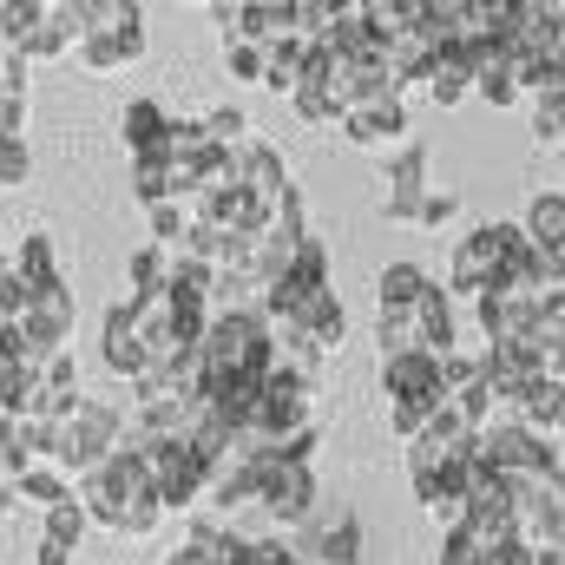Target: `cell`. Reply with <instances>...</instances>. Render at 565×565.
<instances>
[{"mask_svg": "<svg viewBox=\"0 0 565 565\" xmlns=\"http://www.w3.org/2000/svg\"><path fill=\"white\" fill-rule=\"evenodd\" d=\"M198 369H204V395H257L277 369V329L264 309H217L204 342H198Z\"/></svg>", "mask_w": 565, "mask_h": 565, "instance_id": "1", "label": "cell"}, {"mask_svg": "<svg viewBox=\"0 0 565 565\" xmlns=\"http://www.w3.org/2000/svg\"><path fill=\"white\" fill-rule=\"evenodd\" d=\"M79 507H86L93 526H106V533H119V540L158 533L164 507H158V493H151V467H145L139 434H126V447H119L113 460H99V467L79 480Z\"/></svg>", "mask_w": 565, "mask_h": 565, "instance_id": "2", "label": "cell"}, {"mask_svg": "<svg viewBox=\"0 0 565 565\" xmlns=\"http://www.w3.org/2000/svg\"><path fill=\"white\" fill-rule=\"evenodd\" d=\"M126 447V415L113 408V402H99V395H79L73 402V415H60V422L46 427V460L79 487L99 460H113Z\"/></svg>", "mask_w": 565, "mask_h": 565, "instance_id": "3", "label": "cell"}, {"mask_svg": "<svg viewBox=\"0 0 565 565\" xmlns=\"http://www.w3.org/2000/svg\"><path fill=\"white\" fill-rule=\"evenodd\" d=\"M382 395H388V427L395 440H415L440 408H447V388H440V362L408 349V355H382Z\"/></svg>", "mask_w": 565, "mask_h": 565, "instance_id": "4", "label": "cell"}, {"mask_svg": "<svg viewBox=\"0 0 565 565\" xmlns=\"http://www.w3.org/2000/svg\"><path fill=\"white\" fill-rule=\"evenodd\" d=\"M86 7V33H79V60L93 73H119L145 60V13L126 0H79Z\"/></svg>", "mask_w": 565, "mask_h": 565, "instance_id": "5", "label": "cell"}, {"mask_svg": "<svg viewBox=\"0 0 565 565\" xmlns=\"http://www.w3.org/2000/svg\"><path fill=\"white\" fill-rule=\"evenodd\" d=\"M520 224H473L460 244H454V264H447V296H487L507 282V257L520 250Z\"/></svg>", "mask_w": 565, "mask_h": 565, "instance_id": "6", "label": "cell"}, {"mask_svg": "<svg viewBox=\"0 0 565 565\" xmlns=\"http://www.w3.org/2000/svg\"><path fill=\"white\" fill-rule=\"evenodd\" d=\"M322 296H335V282H329V250H322V237L309 231V237H302V250L289 257V270L257 296V309L270 316V329H296Z\"/></svg>", "mask_w": 565, "mask_h": 565, "instance_id": "7", "label": "cell"}, {"mask_svg": "<svg viewBox=\"0 0 565 565\" xmlns=\"http://www.w3.org/2000/svg\"><path fill=\"white\" fill-rule=\"evenodd\" d=\"M145 467H151V493L164 513H191L204 493H211V460L191 447V440H145Z\"/></svg>", "mask_w": 565, "mask_h": 565, "instance_id": "8", "label": "cell"}, {"mask_svg": "<svg viewBox=\"0 0 565 565\" xmlns=\"http://www.w3.org/2000/svg\"><path fill=\"white\" fill-rule=\"evenodd\" d=\"M480 460H487L500 480H533V473H553V467H559V447H553L546 434L520 427V422H493L480 434Z\"/></svg>", "mask_w": 565, "mask_h": 565, "instance_id": "9", "label": "cell"}, {"mask_svg": "<svg viewBox=\"0 0 565 565\" xmlns=\"http://www.w3.org/2000/svg\"><path fill=\"white\" fill-rule=\"evenodd\" d=\"M257 507L277 520V526H309L316 520V467L309 460H264V480H257Z\"/></svg>", "mask_w": 565, "mask_h": 565, "instance_id": "10", "label": "cell"}, {"mask_svg": "<svg viewBox=\"0 0 565 565\" xmlns=\"http://www.w3.org/2000/svg\"><path fill=\"white\" fill-rule=\"evenodd\" d=\"M296 559L302 565H362V513L355 507H335V513H316L296 540Z\"/></svg>", "mask_w": 565, "mask_h": 565, "instance_id": "11", "label": "cell"}, {"mask_svg": "<svg viewBox=\"0 0 565 565\" xmlns=\"http://www.w3.org/2000/svg\"><path fill=\"white\" fill-rule=\"evenodd\" d=\"M289 106H296V119H309V126H342V60L329 53V46H309V66H302V86L289 93Z\"/></svg>", "mask_w": 565, "mask_h": 565, "instance_id": "12", "label": "cell"}, {"mask_svg": "<svg viewBox=\"0 0 565 565\" xmlns=\"http://www.w3.org/2000/svg\"><path fill=\"white\" fill-rule=\"evenodd\" d=\"M427 145H402L395 158H388V171H382V217L388 224H415L422 217V204H427Z\"/></svg>", "mask_w": 565, "mask_h": 565, "instance_id": "13", "label": "cell"}, {"mask_svg": "<svg viewBox=\"0 0 565 565\" xmlns=\"http://www.w3.org/2000/svg\"><path fill=\"white\" fill-rule=\"evenodd\" d=\"M335 132L355 145V151H382V158H395L415 126H408V106H402V99H375V106H349Z\"/></svg>", "mask_w": 565, "mask_h": 565, "instance_id": "14", "label": "cell"}, {"mask_svg": "<svg viewBox=\"0 0 565 565\" xmlns=\"http://www.w3.org/2000/svg\"><path fill=\"white\" fill-rule=\"evenodd\" d=\"M473 316H480L487 349H493V342H526V335L540 329V302L520 296V289H487V296L473 302Z\"/></svg>", "mask_w": 565, "mask_h": 565, "instance_id": "15", "label": "cell"}, {"mask_svg": "<svg viewBox=\"0 0 565 565\" xmlns=\"http://www.w3.org/2000/svg\"><path fill=\"white\" fill-rule=\"evenodd\" d=\"M79 33H86V7L79 0H46V20L26 46V66H46V60H66L79 53Z\"/></svg>", "mask_w": 565, "mask_h": 565, "instance_id": "16", "label": "cell"}, {"mask_svg": "<svg viewBox=\"0 0 565 565\" xmlns=\"http://www.w3.org/2000/svg\"><path fill=\"white\" fill-rule=\"evenodd\" d=\"M99 355H106V369H113V375H126V388L145 375V342H139V329H132V316H126V302H113V309H106Z\"/></svg>", "mask_w": 565, "mask_h": 565, "instance_id": "17", "label": "cell"}, {"mask_svg": "<svg viewBox=\"0 0 565 565\" xmlns=\"http://www.w3.org/2000/svg\"><path fill=\"white\" fill-rule=\"evenodd\" d=\"M422 93L434 106H460V99H473V66H467V53L460 46H440L434 60L422 66Z\"/></svg>", "mask_w": 565, "mask_h": 565, "instance_id": "18", "label": "cell"}, {"mask_svg": "<svg viewBox=\"0 0 565 565\" xmlns=\"http://www.w3.org/2000/svg\"><path fill=\"white\" fill-rule=\"evenodd\" d=\"M119 132H126V151H132V158L171 151V113H164L158 99H132L126 119H119Z\"/></svg>", "mask_w": 565, "mask_h": 565, "instance_id": "19", "label": "cell"}, {"mask_svg": "<svg viewBox=\"0 0 565 565\" xmlns=\"http://www.w3.org/2000/svg\"><path fill=\"white\" fill-rule=\"evenodd\" d=\"M237 546H244V533H231L224 520H198L191 540L171 553V565H231L237 559Z\"/></svg>", "mask_w": 565, "mask_h": 565, "instance_id": "20", "label": "cell"}, {"mask_svg": "<svg viewBox=\"0 0 565 565\" xmlns=\"http://www.w3.org/2000/svg\"><path fill=\"white\" fill-rule=\"evenodd\" d=\"M13 277L26 282L33 296H40V289H53V282H66L60 250H53V237H46V231H26V237H20V250H13Z\"/></svg>", "mask_w": 565, "mask_h": 565, "instance_id": "21", "label": "cell"}, {"mask_svg": "<svg viewBox=\"0 0 565 565\" xmlns=\"http://www.w3.org/2000/svg\"><path fill=\"white\" fill-rule=\"evenodd\" d=\"M46 460V427L26 422V415H13V422H0V467L20 480L26 467H40Z\"/></svg>", "mask_w": 565, "mask_h": 565, "instance_id": "22", "label": "cell"}, {"mask_svg": "<svg viewBox=\"0 0 565 565\" xmlns=\"http://www.w3.org/2000/svg\"><path fill=\"white\" fill-rule=\"evenodd\" d=\"M296 335H309L316 355H342V342H349V309H342V296H322V302L296 322Z\"/></svg>", "mask_w": 565, "mask_h": 565, "instance_id": "23", "label": "cell"}, {"mask_svg": "<svg viewBox=\"0 0 565 565\" xmlns=\"http://www.w3.org/2000/svg\"><path fill=\"white\" fill-rule=\"evenodd\" d=\"M79 487L53 467V460H40V467H26L20 480H13V500H26V507H40V513H53V507H66Z\"/></svg>", "mask_w": 565, "mask_h": 565, "instance_id": "24", "label": "cell"}, {"mask_svg": "<svg viewBox=\"0 0 565 565\" xmlns=\"http://www.w3.org/2000/svg\"><path fill=\"white\" fill-rule=\"evenodd\" d=\"M132 198H139L145 211L151 204H171L178 198V178H171V151H151V158H132Z\"/></svg>", "mask_w": 565, "mask_h": 565, "instance_id": "25", "label": "cell"}, {"mask_svg": "<svg viewBox=\"0 0 565 565\" xmlns=\"http://www.w3.org/2000/svg\"><path fill=\"white\" fill-rule=\"evenodd\" d=\"M171 277V250H158V244H139L132 257H126V302H139V296H158Z\"/></svg>", "mask_w": 565, "mask_h": 565, "instance_id": "26", "label": "cell"}, {"mask_svg": "<svg viewBox=\"0 0 565 565\" xmlns=\"http://www.w3.org/2000/svg\"><path fill=\"white\" fill-rule=\"evenodd\" d=\"M302 66H309V40H302V33H289V40L270 46V73H264V86L289 99V93L302 86Z\"/></svg>", "mask_w": 565, "mask_h": 565, "instance_id": "27", "label": "cell"}, {"mask_svg": "<svg viewBox=\"0 0 565 565\" xmlns=\"http://www.w3.org/2000/svg\"><path fill=\"white\" fill-rule=\"evenodd\" d=\"M520 231H526L540 250H546V244H565V191H540V198L526 204Z\"/></svg>", "mask_w": 565, "mask_h": 565, "instance_id": "28", "label": "cell"}, {"mask_svg": "<svg viewBox=\"0 0 565 565\" xmlns=\"http://www.w3.org/2000/svg\"><path fill=\"white\" fill-rule=\"evenodd\" d=\"M427 282H434V277H427L422 264H388V270H382V282H375V296H382L375 309H415Z\"/></svg>", "mask_w": 565, "mask_h": 565, "instance_id": "29", "label": "cell"}, {"mask_svg": "<svg viewBox=\"0 0 565 565\" xmlns=\"http://www.w3.org/2000/svg\"><path fill=\"white\" fill-rule=\"evenodd\" d=\"M145 224H151V244L178 257V244L191 237V204H184V198H171V204H151V211H145Z\"/></svg>", "mask_w": 565, "mask_h": 565, "instance_id": "30", "label": "cell"}, {"mask_svg": "<svg viewBox=\"0 0 565 565\" xmlns=\"http://www.w3.org/2000/svg\"><path fill=\"white\" fill-rule=\"evenodd\" d=\"M526 106H533V132H540L546 145H565V86L559 79H546Z\"/></svg>", "mask_w": 565, "mask_h": 565, "instance_id": "31", "label": "cell"}, {"mask_svg": "<svg viewBox=\"0 0 565 565\" xmlns=\"http://www.w3.org/2000/svg\"><path fill=\"white\" fill-rule=\"evenodd\" d=\"M224 66H231V79L264 86V73H270V46H257V40H224Z\"/></svg>", "mask_w": 565, "mask_h": 565, "instance_id": "32", "label": "cell"}, {"mask_svg": "<svg viewBox=\"0 0 565 565\" xmlns=\"http://www.w3.org/2000/svg\"><path fill=\"white\" fill-rule=\"evenodd\" d=\"M198 119H204L211 145H224V151H237V145L250 139V113H244V106H211V113H198Z\"/></svg>", "mask_w": 565, "mask_h": 565, "instance_id": "33", "label": "cell"}, {"mask_svg": "<svg viewBox=\"0 0 565 565\" xmlns=\"http://www.w3.org/2000/svg\"><path fill=\"white\" fill-rule=\"evenodd\" d=\"M86 526H93V520H86V507H79V493H73L66 507H53V513H46V540H60L66 553H79V540H86Z\"/></svg>", "mask_w": 565, "mask_h": 565, "instance_id": "34", "label": "cell"}, {"mask_svg": "<svg viewBox=\"0 0 565 565\" xmlns=\"http://www.w3.org/2000/svg\"><path fill=\"white\" fill-rule=\"evenodd\" d=\"M33 178V151L26 139H0V191H20Z\"/></svg>", "mask_w": 565, "mask_h": 565, "instance_id": "35", "label": "cell"}, {"mask_svg": "<svg viewBox=\"0 0 565 565\" xmlns=\"http://www.w3.org/2000/svg\"><path fill=\"white\" fill-rule=\"evenodd\" d=\"M454 217H460V198H454V191H427V204H422L415 224H422V231H440V224H454Z\"/></svg>", "mask_w": 565, "mask_h": 565, "instance_id": "36", "label": "cell"}, {"mask_svg": "<svg viewBox=\"0 0 565 565\" xmlns=\"http://www.w3.org/2000/svg\"><path fill=\"white\" fill-rule=\"evenodd\" d=\"M33 565H73V553H66L60 540H46V533H40V546H33Z\"/></svg>", "mask_w": 565, "mask_h": 565, "instance_id": "37", "label": "cell"}, {"mask_svg": "<svg viewBox=\"0 0 565 565\" xmlns=\"http://www.w3.org/2000/svg\"><path fill=\"white\" fill-rule=\"evenodd\" d=\"M546 79H559V86H565V46H559V60L546 66ZM546 79H540V86H546Z\"/></svg>", "mask_w": 565, "mask_h": 565, "instance_id": "38", "label": "cell"}, {"mask_svg": "<svg viewBox=\"0 0 565 565\" xmlns=\"http://www.w3.org/2000/svg\"><path fill=\"white\" fill-rule=\"evenodd\" d=\"M553 440H565V395H559V408H553Z\"/></svg>", "mask_w": 565, "mask_h": 565, "instance_id": "39", "label": "cell"}, {"mask_svg": "<svg viewBox=\"0 0 565 565\" xmlns=\"http://www.w3.org/2000/svg\"><path fill=\"white\" fill-rule=\"evenodd\" d=\"M7 277H13V257H7V250H0V289H7Z\"/></svg>", "mask_w": 565, "mask_h": 565, "instance_id": "40", "label": "cell"}, {"mask_svg": "<svg viewBox=\"0 0 565 565\" xmlns=\"http://www.w3.org/2000/svg\"><path fill=\"white\" fill-rule=\"evenodd\" d=\"M0 513H13V487H0Z\"/></svg>", "mask_w": 565, "mask_h": 565, "instance_id": "41", "label": "cell"}]
</instances>
